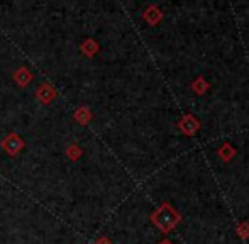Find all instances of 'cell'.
<instances>
[{"mask_svg":"<svg viewBox=\"0 0 249 244\" xmlns=\"http://www.w3.org/2000/svg\"><path fill=\"white\" fill-rule=\"evenodd\" d=\"M0 146H2V149L9 156H17L22 153L24 148H26V141H24L19 134H16V132H10V134H7L5 138L2 139Z\"/></svg>","mask_w":249,"mask_h":244,"instance_id":"1","label":"cell"},{"mask_svg":"<svg viewBox=\"0 0 249 244\" xmlns=\"http://www.w3.org/2000/svg\"><path fill=\"white\" fill-rule=\"evenodd\" d=\"M56 97H58V92L53 88L50 83H43V85L37 87L36 99L39 100L43 105H50V104H53L56 100Z\"/></svg>","mask_w":249,"mask_h":244,"instance_id":"2","label":"cell"},{"mask_svg":"<svg viewBox=\"0 0 249 244\" xmlns=\"http://www.w3.org/2000/svg\"><path fill=\"white\" fill-rule=\"evenodd\" d=\"M34 75L33 71H31L29 68H26V66H20V68H17L16 71H14L12 75V80L16 82L17 87H20V88H24V87H27L31 82H33Z\"/></svg>","mask_w":249,"mask_h":244,"instance_id":"3","label":"cell"},{"mask_svg":"<svg viewBox=\"0 0 249 244\" xmlns=\"http://www.w3.org/2000/svg\"><path fill=\"white\" fill-rule=\"evenodd\" d=\"M80 51H82L87 58H93L97 54V51H99V44H97L95 39H85L80 44Z\"/></svg>","mask_w":249,"mask_h":244,"instance_id":"4","label":"cell"},{"mask_svg":"<svg viewBox=\"0 0 249 244\" xmlns=\"http://www.w3.org/2000/svg\"><path fill=\"white\" fill-rule=\"evenodd\" d=\"M73 119L75 122H78V124H89L90 121H92V112H90L89 107H80V109L75 110V114H73Z\"/></svg>","mask_w":249,"mask_h":244,"instance_id":"5","label":"cell"},{"mask_svg":"<svg viewBox=\"0 0 249 244\" xmlns=\"http://www.w3.org/2000/svg\"><path fill=\"white\" fill-rule=\"evenodd\" d=\"M82 155H83V149L80 148L78 144H75V142L66 148V156H68L71 161H78V159L82 158Z\"/></svg>","mask_w":249,"mask_h":244,"instance_id":"6","label":"cell"},{"mask_svg":"<svg viewBox=\"0 0 249 244\" xmlns=\"http://www.w3.org/2000/svg\"><path fill=\"white\" fill-rule=\"evenodd\" d=\"M95 244H110V241H108L107 238H100L99 241H97Z\"/></svg>","mask_w":249,"mask_h":244,"instance_id":"7","label":"cell"}]
</instances>
